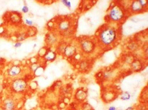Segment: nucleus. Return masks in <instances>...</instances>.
Here are the masks:
<instances>
[{
    "label": "nucleus",
    "mask_w": 148,
    "mask_h": 110,
    "mask_svg": "<svg viewBox=\"0 0 148 110\" xmlns=\"http://www.w3.org/2000/svg\"><path fill=\"white\" fill-rule=\"evenodd\" d=\"M144 97L146 98V99H147V87L146 86V87H145L143 90V92H142V93L140 94V102H142L143 103H146V101L144 99Z\"/></svg>",
    "instance_id": "obj_19"
},
{
    "label": "nucleus",
    "mask_w": 148,
    "mask_h": 110,
    "mask_svg": "<svg viewBox=\"0 0 148 110\" xmlns=\"http://www.w3.org/2000/svg\"><path fill=\"white\" fill-rule=\"evenodd\" d=\"M27 38H28V35H27V33H26V31L21 32L17 35V41L21 42V41L25 40Z\"/></svg>",
    "instance_id": "obj_18"
},
{
    "label": "nucleus",
    "mask_w": 148,
    "mask_h": 110,
    "mask_svg": "<svg viewBox=\"0 0 148 110\" xmlns=\"http://www.w3.org/2000/svg\"><path fill=\"white\" fill-rule=\"evenodd\" d=\"M14 46L16 49H18V48H19V47L22 46V43L19 42V41H16V42L14 43Z\"/></svg>",
    "instance_id": "obj_31"
},
{
    "label": "nucleus",
    "mask_w": 148,
    "mask_h": 110,
    "mask_svg": "<svg viewBox=\"0 0 148 110\" xmlns=\"http://www.w3.org/2000/svg\"><path fill=\"white\" fill-rule=\"evenodd\" d=\"M138 2L140 3L142 7L143 8L147 9V1L146 0H138Z\"/></svg>",
    "instance_id": "obj_27"
},
{
    "label": "nucleus",
    "mask_w": 148,
    "mask_h": 110,
    "mask_svg": "<svg viewBox=\"0 0 148 110\" xmlns=\"http://www.w3.org/2000/svg\"><path fill=\"white\" fill-rule=\"evenodd\" d=\"M41 66H42V65L40 64L39 62H35V63L29 64V70L30 71L31 73H34Z\"/></svg>",
    "instance_id": "obj_17"
},
{
    "label": "nucleus",
    "mask_w": 148,
    "mask_h": 110,
    "mask_svg": "<svg viewBox=\"0 0 148 110\" xmlns=\"http://www.w3.org/2000/svg\"><path fill=\"white\" fill-rule=\"evenodd\" d=\"M47 26H48V27L49 28H50V29H51V30H52V29L53 28H54L55 27V23H54L53 22V21H49L48 24H47Z\"/></svg>",
    "instance_id": "obj_30"
},
{
    "label": "nucleus",
    "mask_w": 148,
    "mask_h": 110,
    "mask_svg": "<svg viewBox=\"0 0 148 110\" xmlns=\"http://www.w3.org/2000/svg\"><path fill=\"white\" fill-rule=\"evenodd\" d=\"M28 86L29 87H30L31 89H32V90H35V89H37V86H38V84H37V82H32L30 83V84L28 85Z\"/></svg>",
    "instance_id": "obj_26"
},
{
    "label": "nucleus",
    "mask_w": 148,
    "mask_h": 110,
    "mask_svg": "<svg viewBox=\"0 0 148 110\" xmlns=\"http://www.w3.org/2000/svg\"><path fill=\"white\" fill-rule=\"evenodd\" d=\"M82 110H94V109L92 108L90 104L87 103H85L84 104L82 107Z\"/></svg>",
    "instance_id": "obj_24"
},
{
    "label": "nucleus",
    "mask_w": 148,
    "mask_h": 110,
    "mask_svg": "<svg viewBox=\"0 0 148 110\" xmlns=\"http://www.w3.org/2000/svg\"><path fill=\"white\" fill-rule=\"evenodd\" d=\"M108 110H117V109L116 108H115V106H110V107H109V108H108Z\"/></svg>",
    "instance_id": "obj_32"
},
{
    "label": "nucleus",
    "mask_w": 148,
    "mask_h": 110,
    "mask_svg": "<svg viewBox=\"0 0 148 110\" xmlns=\"http://www.w3.org/2000/svg\"><path fill=\"white\" fill-rule=\"evenodd\" d=\"M37 47V44H36V43H35V44L34 45V49H35V47Z\"/></svg>",
    "instance_id": "obj_35"
},
{
    "label": "nucleus",
    "mask_w": 148,
    "mask_h": 110,
    "mask_svg": "<svg viewBox=\"0 0 148 110\" xmlns=\"http://www.w3.org/2000/svg\"><path fill=\"white\" fill-rule=\"evenodd\" d=\"M78 69L82 72L87 71L90 70L91 67V61L88 59H82L80 61L78 62Z\"/></svg>",
    "instance_id": "obj_14"
},
{
    "label": "nucleus",
    "mask_w": 148,
    "mask_h": 110,
    "mask_svg": "<svg viewBox=\"0 0 148 110\" xmlns=\"http://www.w3.org/2000/svg\"><path fill=\"white\" fill-rule=\"evenodd\" d=\"M26 33H27L28 37H30V36H34L37 33V29H35L34 27H30V28H28V31H26Z\"/></svg>",
    "instance_id": "obj_20"
},
{
    "label": "nucleus",
    "mask_w": 148,
    "mask_h": 110,
    "mask_svg": "<svg viewBox=\"0 0 148 110\" xmlns=\"http://www.w3.org/2000/svg\"><path fill=\"white\" fill-rule=\"evenodd\" d=\"M125 110H134V108L133 106H130L128 108H127Z\"/></svg>",
    "instance_id": "obj_33"
},
{
    "label": "nucleus",
    "mask_w": 148,
    "mask_h": 110,
    "mask_svg": "<svg viewBox=\"0 0 148 110\" xmlns=\"http://www.w3.org/2000/svg\"><path fill=\"white\" fill-rule=\"evenodd\" d=\"M78 49L83 55H90L96 52L97 45L95 37L82 36L78 40Z\"/></svg>",
    "instance_id": "obj_3"
},
{
    "label": "nucleus",
    "mask_w": 148,
    "mask_h": 110,
    "mask_svg": "<svg viewBox=\"0 0 148 110\" xmlns=\"http://www.w3.org/2000/svg\"><path fill=\"white\" fill-rule=\"evenodd\" d=\"M75 99L79 103H84L87 97V92L82 88L77 89L75 94Z\"/></svg>",
    "instance_id": "obj_12"
},
{
    "label": "nucleus",
    "mask_w": 148,
    "mask_h": 110,
    "mask_svg": "<svg viewBox=\"0 0 148 110\" xmlns=\"http://www.w3.org/2000/svg\"><path fill=\"white\" fill-rule=\"evenodd\" d=\"M21 11L23 13H27L29 12V7L26 5H25L21 8Z\"/></svg>",
    "instance_id": "obj_29"
},
{
    "label": "nucleus",
    "mask_w": 148,
    "mask_h": 110,
    "mask_svg": "<svg viewBox=\"0 0 148 110\" xmlns=\"http://www.w3.org/2000/svg\"><path fill=\"white\" fill-rule=\"evenodd\" d=\"M138 47V45L135 43V42H131L129 45H128V48L129 49V50H132V51H135V50H137Z\"/></svg>",
    "instance_id": "obj_22"
},
{
    "label": "nucleus",
    "mask_w": 148,
    "mask_h": 110,
    "mask_svg": "<svg viewBox=\"0 0 148 110\" xmlns=\"http://www.w3.org/2000/svg\"><path fill=\"white\" fill-rule=\"evenodd\" d=\"M130 98H131V95H130L128 92H124L121 94V99L123 101L130 100Z\"/></svg>",
    "instance_id": "obj_21"
},
{
    "label": "nucleus",
    "mask_w": 148,
    "mask_h": 110,
    "mask_svg": "<svg viewBox=\"0 0 148 110\" xmlns=\"http://www.w3.org/2000/svg\"><path fill=\"white\" fill-rule=\"evenodd\" d=\"M78 47L76 44L67 43L62 55L67 59H72L74 56L78 53Z\"/></svg>",
    "instance_id": "obj_7"
},
{
    "label": "nucleus",
    "mask_w": 148,
    "mask_h": 110,
    "mask_svg": "<svg viewBox=\"0 0 148 110\" xmlns=\"http://www.w3.org/2000/svg\"><path fill=\"white\" fill-rule=\"evenodd\" d=\"M118 110H124V109H118Z\"/></svg>",
    "instance_id": "obj_37"
},
{
    "label": "nucleus",
    "mask_w": 148,
    "mask_h": 110,
    "mask_svg": "<svg viewBox=\"0 0 148 110\" xmlns=\"http://www.w3.org/2000/svg\"><path fill=\"white\" fill-rule=\"evenodd\" d=\"M67 42H64V41H62V40L59 42L57 45V46L55 47V51L57 52V54L59 55H62L63 54V52H64V50L65 47H66V45H67Z\"/></svg>",
    "instance_id": "obj_16"
},
{
    "label": "nucleus",
    "mask_w": 148,
    "mask_h": 110,
    "mask_svg": "<svg viewBox=\"0 0 148 110\" xmlns=\"http://www.w3.org/2000/svg\"><path fill=\"white\" fill-rule=\"evenodd\" d=\"M25 24H26V25L29 26V27H32V26H34V22L33 20H31V19H26V20H25Z\"/></svg>",
    "instance_id": "obj_28"
},
{
    "label": "nucleus",
    "mask_w": 148,
    "mask_h": 110,
    "mask_svg": "<svg viewBox=\"0 0 148 110\" xmlns=\"http://www.w3.org/2000/svg\"><path fill=\"white\" fill-rule=\"evenodd\" d=\"M43 72H44V68L42 67V66H41L34 74L35 76H39L40 75H42Z\"/></svg>",
    "instance_id": "obj_25"
},
{
    "label": "nucleus",
    "mask_w": 148,
    "mask_h": 110,
    "mask_svg": "<svg viewBox=\"0 0 148 110\" xmlns=\"http://www.w3.org/2000/svg\"><path fill=\"white\" fill-rule=\"evenodd\" d=\"M73 22L72 19L68 17H62L57 19V22L55 24L57 31L60 36L68 37L73 33Z\"/></svg>",
    "instance_id": "obj_4"
},
{
    "label": "nucleus",
    "mask_w": 148,
    "mask_h": 110,
    "mask_svg": "<svg viewBox=\"0 0 148 110\" xmlns=\"http://www.w3.org/2000/svg\"><path fill=\"white\" fill-rule=\"evenodd\" d=\"M60 35L56 30H51L49 31L45 36V43L46 47H55L60 42Z\"/></svg>",
    "instance_id": "obj_6"
},
{
    "label": "nucleus",
    "mask_w": 148,
    "mask_h": 110,
    "mask_svg": "<svg viewBox=\"0 0 148 110\" xmlns=\"http://www.w3.org/2000/svg\"><path fill=\"white\" fill-rule=\"evenodd\" d=\"M2 107L5 110H16L17 103L12 98L7 97L3 102Z\"/></svg>",
    "instance_id": "obj_11"
},
{
    "label": "nucleus",
    "mask_w": 148,
    "mask_h": 110,
    "mask_svg": "<svg viewBox=\"0 0 148 110\" xmlns=\"http://www.w3.org/2000/svg\"><path fill=\"white\" fill-rule=\"evenodd\" d=\"M61 3L65 6V7L69 9H70L72 7L71 2L70 1H68V0H62Z\"/></svg>",
    "instance_id": "obj_23"
},
{
    "label": "nucleus",
    "mask_w": 148,
    "mask_h": 110,
    "mask_svg": "<svg viewBox=\"0 0 148 110\" xmlns=\"http://www.w3.org/2000/svg\"><path fill=\"white\" fill-rule=\"evenodd\" d=\"M129 10L130 13L133 14L141 13L147 11V9L142 7L140 3L138 2V0H134V1H132L131 2Z\"/></svg>",
    "instance_id": "obj_10"
},
{
    "label": "nucleus",
    "mask_w": 148,
    "mask_h": 110,
    "mask_svg": "<svg viewBox=\"0 0 148 110\" xmlns=\"http://www.w3.org/2000/svg\"><path fill=\"white\" fill-rule=\"evenodd\" d=\"M23 71V67L18 64H14L7 70V75L11 78H19V76Z\"/></svg>",
    "instance_id": "obj_8"
},
{
    "label": "nucleus",
    "mask_w": 148,
    "mask_h": 110,
    "mask_svg": "<svg viewBox=\"0 0 148 110\" xmlns=\"http://www.w3.org/2000/svg\"><path fill=\"white\" fill-rule=\"evenodd\" d=\"M57 53L56 52L55 49H53L51 47H47V49L45 54L42 57L43 61L45 64L48 63V62H51L55 61L57 59Z\"/></svg>",
    "instance_id": "obj_9"
},
{
    "label": "nucleus",
    "mask_w": 148,
    "mask_h": 110,
    "mask_svg": "<svg viewBox=\"0 0 148 110\" xmlns=\"http://www.w3.org/2000/svg\"><path fill=\"white\" fill-rule=\"evenodd\" d=\"M140 110H147V107L146 106V108H144V106L142 107V108L140 109Z\"/></svg>",
    "instance_id": "obj_34"
},
{
    "label": "nucleus",
    "mask_w": 148,
    "mask_h": 110,
    "mask_svg": "<svg viewBox=\"0 0 148 110\" xmlns=\"http://www.w3.org/2000/svg\"><path fill=\"white\" fill-rule=\"evenodd\" d=\"M28 87L27 80L23 78H14L10 83V90L16 94L25 93Z\"/></svg>",
    "instance_id": "obj_5"
},
{
    "label": "nucleus",
    "mask_w": 148,
    "mask_h": 110,
    "mask_svg": "<svg viewBox=\"0 0 148 110\" xmlns=\"http://www.w3.org/2000/svg\"><path fill=\"white\" fill-rule=\"evenodd\" d=\"M97 45L101 49L113 48L120 40V32L118 25L106 23L101 26L96 33Z\"/></svg>",
    "instance_id": "obj_1"
},
{
    "label": "nucleus",
    "mask_w": 148,
    "mask_h": 110,
    "mask_svg": "<svg viewBox=\"0 0 148 110\" xmlns=\"http://www.w3.org/2000/svg\"><path fill=\"white\" fill-rule=\"evenodd\" d=\"M131 67L132 70L135 71V72H138V71H140L142 70L143 69L144 67V64L143 62L140 60V59H134V61H133L131 64Z\"/></svg>",
    "instance_id": "obj_15"
},
{
    "label": "nucleus",
    "mask_w": 148,
    "mask_h": 110,
    "mask_svg": "<svg viewBox=\"0 0 148 110\" xmlns=\"http://www.w3.org/2000/svg\"><path fill=\"white\" fill-rule=\"evenodd\" d=\"M127 16L126 11L122 5L113 3L110 7L105 19L107 23L115 24L118 25L124 22Z\"/></svg>",
    "instance_id": "obj_2"
},
{
    "label": "nucleus",
    "mask_w": 148,
    "mask_h": 110,
    "mask_svg": "<svg viewBox=\"0 0 148 110\" xmlns=\"http://www.w3.org/2000/svg\"><path fill=\"white\" fill-rule=\"evenodd\" d=\"M9 19L14 24H20L22 22V15L18 11H12L9 13Z\"/></svg>",
    "instance_id": "obj_13"
},
{
    "label": "nucleus",
    "mask_w": 148,
    "mask_h": 110,
    "mask_svg": "<svg viewBox=\"0 0 148 110\" xmlns=\"http://www.w3.org/2000/svg\"><path fill=\"white\" fill-rule=\"evenodd\" d=\"M3 28H1V30H3ZM0 33H1V34H2L3 33V31H0Z\"/></svg>",
    "instance_id": "obj_36"
}]
</instances>
